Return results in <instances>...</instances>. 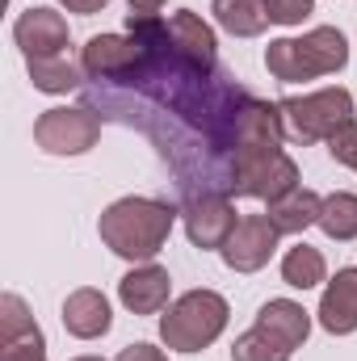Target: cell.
Here are the masks:
<instances>
[{
    "mask_svg": "<svg viewBox=\"0 0 357 361\" xmlns=\"http://www.w3.org/2000/svg\"><path fill=\"white\" fill-rule=\"evenodd\" d=\"M290 189H298V164H294L282 147L257 143V147H236V152H231L227 193L277 202V197H286Z\"/></svg>",
    "mask_w": 357,
    "mask_h": 361,
    "instance_id": "obj_4",
    "label": "cell"
},
{
    "mask_svg": "<svg viewBox=\"0 0 357 361\" xmlns=\"http://www.w3.org/2000/svg\"><path fill=\"white\" fill-rule=\"evenodd\" d=\"M231 361H290V349L282 341H273L265 328H248L244 336H236Z\"/></svg>",
    "mask_w": 357,
    "mask_h": 361,
    "instance_id": "obj_21",
    "label": "cell"
},
{
    "mask_svg": "<svg viewBox=\"0 0 357 361\" xmlns=\"http://www.w3.org/2000/svg\"><path fill=\"white\" fill-rule=\"evenodd\" d=\"M277 105H282L286 126L303 143L332 139L341 126L353 122V92L349 89H320V92H307V97H286Z\"/></svg>",
    "mask_w": 357,
    "mask_h": 361,
    "instance_id": "obj_5",
    "label": "cell"
},
{
    "mask_svg": "<svg viewBox=\"0 0 357 361\" xmlns=\"http://www.w3.org/2000/svg\"><path fill=\"white\" fill-rule=\"evenodd\" d=\"M320 328L332 336L357 332V269H337L320 298Z\"/></svg>",
    "mask_w": 357,
    "mask_h": 361,
    "instance_id": "obj_14",
    "label": "cell"
},
{
    "mask_svg": "<svg viewBox=\"0 0 357 361\" xmlns=\"http://www.w3.org/2000/svg\"><path fill=\"white\" fill-rule=\"evenodd\" d=\"M353 169H357V164H353Z\"/></svg>",
    "mask_w": 357,
    "mask_h": 361,
    "instance_id": "obj_29",
    "label": "cell"
},
{
    "mask_svg": "<svg viewBox=\"0 0 357 361\" xmlns=\"http://www.w3.org/2000/svg\"><path fill=\"white\" fill-rule=\"evenodd\" d=\"M126 21H156L164 13V0H126Z\"/></svg>",
    "mask_w": 357,
    "mask_h": 361,
    "instance_id": "obj_25",
    "label": "cell"
},
{
    "mask_svg": "<svg viewBox=\"0 0 357 361\" xmlns=\"http://www.w3.org/2000/svg\"><path fill=\"white\" fill-rule=\"evenodd\" d=\"M152 55L156 51H147L135 34H92L80 51V68L92 80H131L147 68Z\"/></svg>",
    "mask_w": 357,
    "mask_h": 361,
    "instance_id": "obj_7",
    "label": "cell"
},
{
    "mask_svg": "<svg viewBox=\"0 0 357 361\" xmlns=\"http://www.w3.org/2000/svg\"><path fill=\"white\" fill-rule=\"evenodd\" d=\"M181 219H185V231H189V244L193 248H223L227 235L240 223L227 193H193L185 202Z\"/></svg>",
    "mask_w": 357,
    "mask_h": 361,
    "instance_id": "obj_9",
    "label": "cell"
},
{
    "mask_svg": "<svg viewBox=\"0 0 357 361\" xmlns=\"http://www.w3.org/2000/svg\"><path fill=\"white\" fill-rule=\"evenodd\" d=\"M169 47H173V55H177V59L193 63L198 72H214L219 38H214V30H210L198 13L181 8V13L169 17Z\"/></svg>",
    "mask_w": 357,
    "mask_h": 361,
    "instance_id": "obj_11",
    "label": "cell"
},
{
    "mask_svg": "<svg viewBox=\"0 0 357 361\" xmlns=\"http://www.w3.org/2000/svg\"><path fill=\"white\" fill-rule=\"evenodd\" d=\"M328 152H332V160H337V164H349V169H353V164H357V122L341 126V130L328 139Z\"/></svg>",
    "mask_w": 357,
    "mask_h": 361,
    "instance_id": "obj_23",
    "label": "cell"
},
{
    "mask_svg": "<svg viewBox=\"0 0 357 361\" xmlns=\"http://www.w3.org/2000/svg\"><path fill=\"white\" fill-rule=\"evenodd\" d=\"M210 13H214V21H219L227 34H236V38H257V34H265V25H269V4L265 0H214Z\"/></svg>",
    "mask_w": 357,
    "mask_h": 361,
    "instance_id": "obj_17",
    "label": "cell"
},
{
    "mask_svg": "<svg viewBox=\"0 0 357 361\" xmlns=\"http://www.w3.org/2000/svg\"><path fill=\"white\" fill-rule=\"evenodd\" d=\"M101 139V114L85 105H55L34 122V143L47 156H85Z\"/></svg>",
    "mask_w": 357,
    "mask_h": 361,
    "instance_id": "obj_6",
    "label": "cell"
},
{
    "mask_svg": "<svg viewBox=\"0 0 357 361\" xmlns=\"http://www.w3.org/2000/svg\"><path fill=\"white\" fill-rule=\"evenodd\" d=\"M118 361H169L164 357V349H156V345H147V341H139V345H126Z\"/></svg>",
    "mask_w": 357,
    "mask_h": 361,
    "instance_id": "obj_26",
    "label": "cell"
},
{
    "mask_svg": "<svg viewBox=\"0 0 357 361\" xmlns=\"http://www.w3.org/2000/svg\"><path fill=\"white\" fill-rule=\"evenodd\" d=\"M30 80L38 92H72L85 85V68L72 63L68 55H51V59H30Z\"/></svg>",
    "mask_w": 357,
    "mask_h": 361,
    "instance_id": "obj_18",
    "label": "cell"
},
{
    "mask_svg": "<svg viewBox=\"0 0 357 361\" xmlns=\"http://www.w3.org/2000/svg\"><path fill=\"white\" fill-rule=\"evenodd\" d=\"M349 63V42L337 25H315L303 38H273L265 47V68L273 80L298 85L315 76H332Z\"/></svg>",
    "mask_w": 357,
    "mask_h": 361,
    "instance_id": "obj_2",
    "label": "cell"
},
{
    "mask_svg": "<svg viewBox=\"0 0 357 361\" xmlns=\"http://www.w3.org/2000/svg\"><path fill=\"white\" fill-rule=\"evenodd\" d=\"M59 4H63L68 13H85V17H89V13H101L109 0H59Z\"/></svg>",
    "mask_w": 357,
    "mask_h": 361,
    "instance_id": "obj_27",
    "label": "cell"
},
{
    "mask_svg": "<svg viewBox=\"0 0 357 361\" xmlns=\"http://www.w3.org/2000/svg\"><path fill=\"white\" fill-rule=\"evenodd\" d=\"M72 361H105V357H92V353H85V357H72Z\"/></svg>",
    "mask_w": 357,
    "mask_h": 361,
    "instance_id": "obj_28",
    "label": "cell"
},
{
    "mask_svg": "<svg viewBox=\"0 0 357 361\" xmlns=\"http://www.w3.org/2000/svg\"><path fill=\"white\" fill-rule=\"evenodd\" d=\"M0 361H47V341H30V345H0Z\"/></svg>",
    "mask_w": 357,
    "mask_h": 361,
    "instance_id": "obj_24",
    "label": "cell"
},
{
    "mask_svg": "<svg viewBox=\"0 0 357 361\" xmlns=\"http://www.w3.org/2000/svg\"><path fill=\"white\" fill-rule=\"evenodd\" d=\"M315 227L328 240H337V244L357 240V193H332V197H324V210H320Z\"/></svg>",
    "mask_w": 357,
    "mask_h": 361,
    "instance_id": "obj_20",
    "label": "cell"
},
{
    "mask_svg": "<svg viewBox=\"0 0 357 361\" xmlns=\"http://www.w3.org/2000/svg\"><path fill=\"white\" fill-rule=\"evenodd\" d=\"M169 294H173V277H169L164 265H156V261L135 265V269L118 281V298L135 315H160L169 307Z\"/></svg>",
    "mask_w": 357,
    "mask_h": 361,
    "instance_id": "obj_12",
    "label": "cell"
},
{
    "mask_svg": "<svg viewBox=\"0 0 357 361\" xmlns=\"http://www.w3.org/2000/svg\"><path fill=\"white\" fill-rule=\"evenodd\" d=\"M227 298L214 290H189L169 307V315H160V341L177 353H202L210 349L223 328H227Z\"/></svg>",
    "mask_w": 357,
    "mask_h": 361,
    "instance_id": "obj_3",
    "label": "cell"
},
{
    "mask_svg": "<svg viewBox=\"0 0 357 361\" xmlns=\"http://www.w3.org/2000/svg\"><path fill=\"white\" fill-rule=\"evenodd\" d=\"M277 227L269 223V214H244L236 223V231L227 235V244L219 248L223 265L236 273H257L269 265V257L277 252Z\"/></svg>",
    "mask_w": 357,
    "mask_h": 361,
    "instance_id": "obj_8",
    "label": "cell"
},
{
    "mask_svg": "<svg viewBox=\"0 0 357 361\" xmlns=\"http://www.w3.org/2000/svg\"><path fill=\"white\" fill-rule=\"evenodd\" d=\"M63 328L76 336V341H97L114 328V315H109V298L92 286H80L63 298Z\"/></svg>",
    "mask_w": 357,
    "mask_h": 361,
    "instance_id": "obj_13",
    "label": "cell"
},
{
    "mask_svg": "<svg viewBox=\"0 0 357 361\" xmlns=\"http://www.w3.org/2000/svg\"><path fill=\"white\" fill-rule=\"evenodd\" d=\"M282 281L294 286V290H315L320 281H328V265H324V252L311 248V244H298L282 257Z\"/></svg>",
    "mask_w": 357,
    "mask_h": 361,
    "instance_id": "obj_19",
    "label": "cell"
},
{
    "mask_svg": "<svg viewBox=\"0 0 357 361\" xmlns=\"http://www.w3.org/2000/svg\"><path fill=\"white\" fill-rule=\"evenodd\" d=\"M269 4V21L277 25H298L315 13V0H265Z\"/></svg>",
    "mask_w": 357,
    "mask_h": 361,
    "instance_id": "obj_22",
    "label": "cell"
},
{
    "mask_svg": "<svg viewBox=\"0 0 357 361\" xmlns=\"http://www.w3.org/2000/svg\"><path fill=\"white\" fill-rule=\"evenodd\" d=\"M177 214L181 210H173L160 197H118L114 206L101 210L97 231H101V244L114 257L135 261V265H147L169 244Z\"/></svg>",
    "mask_w": 357,
    "mask_h": 361,
    "instance_id": "obj_1",
    "label": "cell"
},
{
    "mask_svg": "<svg viewBox=\"0 0 357 361\" xmlns=\"http://www.w3.org/2000/svg\"><path fill=\"white\" fill-rule=\"evenodd\" d=\"M320 210H324V197L320 193H311V189H290L286 197H277V202H269V223L282 231V235H303L307 227H315L320 223Z\"/></svg>",
    "mask_w": 357,
    "mask_h": 361,
    "instance_id": "obj_16",
    "label": "cell"
},
{
    "mask_svg": "<svg viewBox=\"0 0 357 361\" xmlns=\"http://www.w3.org/2000/svg\"><path fill=\"white\" fill-rule=\"evenodd\" d=\"M13 38L25 59H51V55H63L68 47V21L55 8H25L13 25Z\"/></svg>",
    "mask_w": 357,
    "mask_h": 361,
    "instance_id": "obj_10",
    "label": "cell"
},
{
    "mask_svg": "<svg viewBox=\"0 0 357 361\" xmlns=\"http://www.w3.org/2000/svg\"><path fill=\"white\" fill-rule=\"evenodd\" d=\"M257 328H265L273 341H282L290 353L311 336V315L303 311V302L294 298H269L265 307L257 311Z\"/></svg>",
    "mask_w": 357,
    "mask_h": 361,
    "instance_id": "obj_15",
    "label": "cell"
}]
</instances>
